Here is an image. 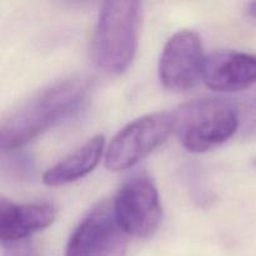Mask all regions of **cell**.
Segmentation results:
<instances>
[{"label": "cell", "mask_w": 256, "mask_h": 256, "mask_svg": "<svg viewBox=\"0 0 256 256\" xmlns=\"http://www.w3.org/2000/svg\"><path fill=\"white\" fill-rule=\"evenodd\" d=\"M89 92V82L69 76L54 82L20 102L0 125L2 150L19 149L78 112Z\"/></svg>", "instance_id": "obj_1"}, {"label": "cell", "mask_w": 256, "mask_h": 256, "mask_svg": "<svg viewBox=\"0 0 256 256\" xmlns=\"http://www.w3.org/2000/svg\"><path fill=\"white\" fill-rule=\"evenodd\" d=\"M142 2H106L102 4L94 34L92 52L98 66L112 75L126 72L138 49Z\"/></svg>", "instance_id": "obj_2"}, {"label": "cell", "mask_w": 256, "mask_h": 256, "mask_svg": "<svg viewBox=\"0 0 256 256\" xmlns=\"http://www.w3.org/2000/svg\"><path fill=\"white\" fill-rule=\"evenodd\" d=\"M175 132L190 152H206L239 132L236 102L206 98L186 102L172 112Z\"/></svg>", "instance_id": "obj_3"}, {"label": "cell", "mask_w": 256, "mask_h": 256, "mask_svg": "<svg viewBox=\"0 0 256 256\" xmlns=\"http://www.w3.org/2000/svg\"><path fill=\"white\" fill-rule=\"evenodd\" d=\"M175 132L172 112L144 115L122 128L105 152V166L112 172L129 169L152 154Z\"/></svg>", "instance_id": "obj_4"}, {"label": "cell", "mask_w": 256, "mask_h": 256, "mask_svg": "<svg viewBox=\"0 0 256 256\" xmlns=\"http://www.w3.org/2000/svg\"><path fill=\"white\" fill-rule=\"evenodd\" d=\"M122 229L135 238H149L162 222V209L154 182L145 174L129 178L112 202Z\"/></svg>", "instance_id": "obj_5"}, {"label": "cell", "mask_w": 256, "mask_h": 256, "mask_svg": "<svg viewBox=\"0 0 256 256\" xmlns=\"http://www.w3.org/2000/svg\"><path fill=\"white\" fill-rule=\"evenodd\" d=\"M128 236L118 222L112 202H102L75 228L65 256H125Z\"/></svg>", "instance_id": "obj_6"}, {"label": "cell", "mask_w": 256, "mask_h": 256, "mask_svg": "<svg viewBox=\"0 0 256 256\" xmlns=\"http://www.w3.org/2000/svg\"><path fill=\"white\" fill-rule=\"evenodd\" d=\"M204 50L199 35L180 30L166 42L159 60V78L168 90L176 92L192 89L204 68Z\"/></svg>", "instance_id": "obj_7"}, {"label": "cell", "mask_w": 256, "mask_h": 256, "mask_svg": "<svg viewBox=\"0 0 256 256\" xmlns=\"http://www.w3.org/2000/svg\"><path fill=\"white\" fill-rule=\"evenodd\" d=\"M202 80L216 92H238L256 84V55L222 50L205 58Z\"/></svg>", "instance_id": "obj_8"}, {"label": "cell", "mask_w": 256, "mask_h": 256, "mask_svg": "<svg viewBox=\"0 0 256 256\" xmlns=\"http://www.w3.org/2000/svg\"><path fill=\"white\" fill-rule=\"evenodd\" d=\"M54 205L32 202L18 205L2 198L0 200V240L2 245L25 242L26 238L42 232L54 222Z\"/></svg>", "instance_id": "obj_9"}, {"label": "cell", "mask_w": 256, "mask_h": 256, "mask_svg": "<svg viewBox=\"0 0 256 256\" xmlns=\"http://www.w3.org/2000/svg\"><path fill=\"white\" fill-rule=\"evenodd\" d=\"M104 146L102 135L90 138L79 149L48 169L42 175V182L48 186H62L86 176L99 164Z\"/></svg>", "instance_id": "obj_10"}, {"label": "cell", "mask_w": 256, "mask_h": 256, "mask_svg": "<svg viewBox=\"0 0 256 256\" xmlns=\"http://www.w3.org/2000/svg\"><path fill=\"white\" fill-rule=\"evenodd\" d=\"M2 175L12 182H29L34 178L35 165L32 158L19 149L2 150Z\"/></svg>", "instance_id": "obj_11"}, {"label": "cell", "mask_w": 256, "mask_h": 256, "mask_svg": "<svg viewBox=\"0 0 256 256\" xmlns=\"http://www.w3.org/2000/svg\"><path fill=\"white\" fill-rule=\"evenodd\" d=\"M239 114V132L242 138L256 135V92L236 102Z\"/></svg>", "instance_id": "obj_12"}, {"label": "cell", "mask_w": 256, "mask_h": 256, "mask_svg": "<svg viewBox=\"0 0 256 256\" xmlns=\"http://www.w3.org/2000/svg\"><path fill=\"white\" fill-rule=\"evenodd\" d=\"M6 248V256H36L35 249L32 245L28 242H15V244L4 245Z\"/></svg>", "instance_id": "obj_13"}, {"label": "cell", "mask_w": 256, "mask_h": 256, "mask_svg": "<svg viewBox=\"0 0 256 256\" xmlns=\"http://www.w3.org/2000/svg\"><path fill=\"white\" fill-rule=\"evenodd\" d=\"M248 12H249L252 18H255L256 19V2H252V4L248 6Z\"/></svg>", "instance_id": "obj_14"}, {"label": "cell", "mask_w": 256, "mask_h": 256, "mask_svg": "<svg viewBox=\"0 0 256 256\" xmlns=\"http://www.w3.org/2000/svg\"><path fill=\"white\" fill-rule=\"evenodd\" d=\"M255 166H256V160H255Z\"/></svg>", "instance_id": "obj_15"}]
</instances>
